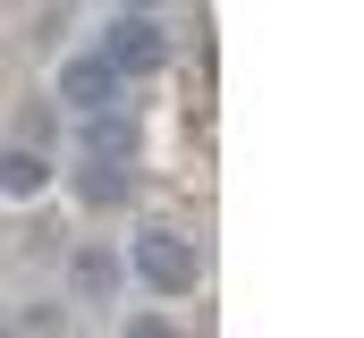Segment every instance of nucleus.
<instances>
[{"mask_svg": "<svg viewBox=\"0 0 364 338\" xmlns=\"http://www.w3.org/2000/svg\"><path fill=\"white\" fill-rule=\"evenodd\" d=\"M102 60H110V77H119V84H127V77H153V68L170 60V34L144 26V17H127V26L102 34Z\"/></svg>", "mask_w": 364, "mask_h": 338, "instance_id": "nucleus-1", "label": "nucleus"}, {"mask_svg": "<svg viewBox=\"0 0 364 338\" xmlns=\"http://www.w3.org/2000/svg\"><path fill=\"white\" fill-rule=\"evenodd\" d=\"M136 271H144V279H153L161 296H186V288H195V246L153 229V237H136Z\"/></svg>", "mask_w": 364, "mask_h": 338, "instance_id": "nucleus-2", "label": "nucleus"}, {"mask_svg": "<svg viewBox=\"0 0 364 338\" xmlns=\"http://www.w3.org/2000/svg\"><path fill=\"white\" fill-rule=\"evenodd\" d=\"M60 102H77V110H110V102H119V77H110V60H102V51H85V60H68V68H60Z\"/></svg>", "mask_w": 364, "mask_h": 338, "instance_id": "nucleus-3", "label": "nucleus"}, {"mask_svg": "<svg viewBox=\"0 0 364 338\" xmlns=\"http://www.w3.org/2000/svg\"><path fill=\"white\" fill-rule=\"evenodd\" d=\"M85 144H93V161H127V153H136V127L110 119V110H93V119H85Z\"/></svg>", "mask_w": 364, "mask_h": 338, "instance_id": "nucleus-4", "label": "nucleus"}, {"mask_svg": "<svg viewBox=\"0 0 364 338\" xmlns=\"http://www.w3.org/2000/svg\"><path fill=\"white\" fill-rule=\"evenodd\" d=\"M43 178H51V169L34 161L26 144H9V153H0V195H43Z\"/></svg>", "mask_w": 364, "mask_h": 338, "instance_id": "nucleus-5", "label": "nucleus"}, {"mask_svg": "<svg viewBox=\"0 0 364 338\" xmlns=\"http://www.w3.org/2000/svg\"><path fill=\"white\" fill-rule=\"evenodd\" d=\"M119 195H127V169H119V161H93L85 169V203H119Z\"/></svg>", "mask_w": 364, "mask_h": 338, "instance_id": "nucleus-6", "label": "nucleus"}, {"mask_svg": "<svg viewBox=\"0 0 364 338\" xmlns=\"http://www.w3.org/2000/svg\"><path fill=\"white\" fill-rule=\"evenodd\" d=\"M119 338H178V330H170L161 313H136V322H127V330H119Z\"/></svg>", "mask_w": 364, "mask_h": 338, "instance_id": "nucleus-7", "label": "nucleus"}]
</instances>
